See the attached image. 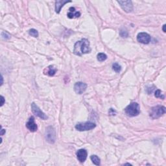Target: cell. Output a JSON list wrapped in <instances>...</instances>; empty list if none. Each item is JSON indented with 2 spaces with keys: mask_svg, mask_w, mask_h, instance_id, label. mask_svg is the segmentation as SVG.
I'll return each mask as SVG.
<instances>
[{
  "mask_svg": "<svg viewBox=\"0 0 166 166\" xmlns=\"http://www.w3.org/2000/svg\"><path fill=\"white\" fill-rule=\"evenodd\" d=\"M5 133V130L3 129H1V136H3V135H4Z\"/></svg>",
  "mask_w": 166,
  "mask_h": 166,
  "instance_id": "cell-24",
  "label": "cell"
},
{
  "mask_svg": "<svg viewBox=\"0 0 166 166\" xmlns=\"http://www.w3.org/2000/svg\"><path fill=\"white\" fill-rule=\"evenodd\" d=\"M154 96L156 97V98H161V99H163L165 98L164 96L162 95V91H161L160 90H156L155 93H154Z\"/></svg>",
  "mask_w": 166,
  "mask_h": 166,
  "instance_id": "cell-19",
  "label": "cell"
},
{
  "mask_svg": "<svg viewBox=\"0 0 166 166\" xmlns=\"http://www.w3.org/2000/svg\"><path fill=\"white\" fill-rule=\"evenodd\" d=\"M117 2L125 12H131L133 10V5L131 1H118Z\"/></svg>",
  "mask_w": 166,
  "mask_h": 166,
  "instance_id": "cell-8",
  "label": "cell"
},
{
  "mask_svg": "<svg viewBox=\"0 0 166 166\" xmlns=\"http://www.w3.org/2000/svg\"><path fill=\"white\" fill-rule=\"evenodd\" d=\"M151 40L150 36L146 33H140L137 36V40L144 44H149Z\"/></svg>",
  "mask_w": 166,
  "mask_h": 166,
  "instance_id": "cell-7",
  "label": "cell"
},
{
  "mask_svg": "<svg viewBox=\"0 0 166 166\" xmlns=\"http://www.w3.org/2000/svg\"><path fill=\"white\" fill-rule=\"evenodd\" d=\"M77 158L78 160L80 162H84L87 158L88 152L87 150L83 149H79L77 150V152H76Z\"/></svg>",
  "mask_w": 166,
  "mask_h": 166,
  "instance_id": "cell-10",
  "label": "cell"
},
{
  "mask_svg": "<svg viewBox=\"0 0 166 166\" xmlns=\"http://www.w3.org/2000/svg\"><path fill=\"white\" fill-rule=\"evenodd\" d=\"M29 34L30 36H32V37H35V38H37L38 37V33L37 30L35 29H30L29 31Z\"/></svg>",
  "mask_w": 166,
  "mask_h": 166,
  "instance_id": "cell-20",
  "label": "cell"
},
{
  "mask_svg": "<svg viewBox=\"0 0 166 166\" xmlns=\"http://www.w3.org/2000/svg\"><path fill=\"white\" fill-rule=\"evenodd\" d=\"M71 1H67V0H57L55 1V11L57 13H60L61 9L65 4L68 3H70Z\"/></svg>",
  "mask_w": 166,
  "mask_h": 166,
  "instance_id": "cell-12",
  "label": "cell"
},
{
  "mask_svg": "<svg viewBox=\"0 0 166 166\" xmlns=\"http://www.w3.org/2000/svg\"><path fill=\"white\" fill-rule=\"evenodd\" d=\"M1 106H2L5 103V99L3 98V96H1Z\"/></svg>",
  "mask_w": 166,
  "mask_h": 166,
  "instance_id": "cell-23",
  "label": "cell"
},
{
  "mask_svg": "<svg viewBox=\"0 0 166 166\" xmlns=\"http://www.w3.org/2000/svg\"><path fill=\"white\" fill-rule=\"evenodd\" d=\"M87 88V85L83 82H78L74 85V90L77 94H82L86 91Z\"/></svg>",
  "mask_w": 166,
  "mask_h": 166,
  "instance_id": "cell-9",
  "label": "cell"
},
{
  "mask_svg": "<svg viewBox=\"0 0 166 166\" xmlns=\"http://www.w3.org/2000/svg\"><path fill=\"white\" fill-rule=\"evenodd\" d=\"M26 127L29 130L30 132H36L38 129L37 125L35 121L34 117H30L29 121L27 122L26 123Z\"/></svg>",
  "mask_w": 166,
  "mask_h": 166,
  "instance_id": "cell-11",
  "label": "cell"
},
{
  "mask_svg": "<svg viewBox=\"0 0 166 166\" xmlns=\"http://www.w3.org/2000/svg\"><path fill=\"white\" fill-rule=\"evenodd\" d=\"M125 112L127 116L129 117H134L137 116L140 113V107L139 104L137 103H132L127 106Z\"/></svg>",
  "mask_w": 166,
  "mask_h": 166,
  "instance_id": "cell-2",
  "label": "cell"
},
{
  "mask_svg": "<svg viewBox=\"0 0 166 166\" xmlns=\"http://www.w3.org/2000/svg\"><path fill=\"white\" fill-rule=\"evenodd\" d=\"M98 57V60L99 61H100V62H103V61L106 60L107 56L106 54H104V53H100L98 55V57Z\"/></svg>",
  "mask_w": 166,
  "mask_h": 166,
  "instance_id": "cell-17",
  "label": "cell"
},
{
  "mask_svg": "<svg viewBox=\"0 0 166 166\" xmlns=\"http://www.w3.org/2000/svg\"><path fill=\"white\" fill-rule=\"evenodd\" d=\"M70 12H68L67 16L69 18L72 19V18H79L81 16V13L78 11H75V9L74 7H70V9H69Z\"/></svg>",
  "mask_w": 166,
  "mask_h": 166,
  "instance_id": "cell-13",
  "label": "cell"
},
{
  "mask_svg": "<svg viewBox=\"0 0 166 166\" xmlns=\"http://www.w3.org/2000/svg\"><path fill=\"white\" fill-rule=\"evenodd\" d=\"M45 138L46 141L51 144H53L56 141V131L54 127L49 126L46 128L45 132Z\"/></svg>",
  "mask_w": 166,
  "mask_h": 166,
  "instance_id": "cell-4",
  "label": "cell"
},
{
  "mask_svg": "<svg viewBox=\"0 0 166 166\" xmlns=\"http://www.w3.org/2000/svg\"><path fill=\"white\" fill-rule=\"evenodd\" d=\"M31 110L33 112V113L34 114L35 116H38L42 119L46 120L48 119V117L44 113V112L41 110L39 107H38L35 103H32L31 104Z\"/></svg>",
  "mask_w": 166,
  "mask_h": 166,
  "instance_id": "cell-6",
  "label": "cell"
},
{
  "mask_svg": "<svg viewBox=\"0 0 166 166\" xmlns=\"http://www.w3.org/2000/svg\"><path fill=\"white\" fill-rule=\"evenodd\" d=\"M91 160L92 161V162L94 163V164L96 165H100L101 161H100V158H99L98 156L96 155H91L90 157Z\"/></svg>",
  "mask_w": 166,
  "mask_h": 166,
  "instance_id": "cell-15",
  "label": "cell"
},
{
  "mask_svg": "<svg viewBox=\"0 0 166 166\" xmlns=\"http://www.w3.org/2000/svg\"><path fill=\"white\" fill-rule=\"evenodd\" d=\"M96 127V123L90 121H88L85 123H79L77 124L75 129L79 131H87L94 129Z\"/></svg>",
  "mask_w": 166,
  "mask_h": 166,
  "instance_id": "cell-5",
  "label": "cell"
},
{
  "mask_svg": "<svg viewBox=\"0 0 166 166\" xmlns=\"http://www.w3.org/2000/svg\"><path fill=\"white\" fill-rule=\"evenodd\" d=\"M2 84H3V77L1 76V85H2Z\"/></svg>",
  "mask_w": 166,
  "mask_h": 166,
  "instance_id": "cell-26",
  "label": "cell"
},
{
  "mask_svg": "<svg viewBox=\"0 0 166 166\" xmlns=\"http://www.w3.org/2000/svg\"><path fill=\"white\" fill-rule=\"evenodd\" d=\"M165 112H166V108L165 106H160V105L152 107V108L150 109L149 116L153 119H158L161 116H162L165 113Z\"/></svg>",
  "mask_w": 166,
  "mask_h": 166,
  "instance_id": "cell-3",
  "label": "cell"
},
{
  "mask_svg": "<svg viewBox=\"0 0 166 166\" xmlns=\"http://www.w3.org/2000/svg\"><path fill=\"white\" fill-rule=\"evenodd\" d=\"M1 37L4 39H9L11 37H10V35L8 34V33H5V32H2L1 33Z\"/></svg>",
  "mask_w": 166,
  "mask_h": 166,
  "instance_id": "cell-21",
  "label": "cell"
},
{
  "mask_svg": "<svg viewBox=\"0 0 166 166\" xmlns=\"http://www.w3.org/2000/svg\"><path fill=\"white\" fill-rule=\"evenodd\" d=\"M119 35L123 38H127L129 37V33L125 29H121L119 31Z\"/></svg>",
  "mask_w": 166,
  "mask_h": 166,
  "instance_id": "cell-18",
  "label": "cell"
},
{
  "mask_svg": "<svg viewBox=\"0 0 166 166\" xmlns=\"http://www.w3.org/2000/svg\"><path fill=\"white\" fill-rule=\"evenodd\" d=\"M91 51L90 42L86 38H83L80 41L77 42L74 45L73 53L78 56H82L84 54L89 53Z\"/></svg>",
  "mask_w": 166,
  "mask_h": 166,
  "instance_id": "cell-1",
  "label": "cell"
},
{
  "mask_svg": "<svg viewBox=\"0 0 166 166\" xmlns=\"http://www.w3.org/2000/svg\"><path fill=\"white\" fill-rule=\"evenodd\" d=\"M116 111L113 108H110L109 109V111H108V114L110 115V116H116Z\"/></svg>",
  "mask_w": 166,
  "mask_h": 166,
  "instance_id": "cell-22",
  "label": "cell"
},
{
  "mask_svg": "<svg viewBox=\"0 0 166 166\" xmlns=\"http://www.w3.org/2000/svg\"><path fill=\"white\" fill-rule=\"evenodd\" d=\"M112 70L116 71V73H119L121 70V67L117 63H114L112 64Z\"/></svg>",
  "mask_w": 166,
  "mask_h": 166,
  "instance_id": "cell-16",
  "label": "cell"
},
{
  "mask_svg": "<svg viewBox=\"0 0 166 166\" xmlns=\"http://www.w3.org/2000/svg\"><path fill=\"white\" fill-rule=\"evenodd\" d=\"M162 29H163V31L165 33L166 32V30H165V24H164L163 25V28H162Z\"/></svg>",
  "mask_w": 166,
  "mask_h": 166,
  "instance_id": "cell-25",
  "label": "cell"
},
{
  "mask_svg": "<svg viewBox=\"0 0 166 166\" xmlns=\"http://www.w3.org/2000/svg\"><path fill=\"white\" fill-rule=\"evenodd\" d=\"M57 71V68H56L54 66H49L46 69H45L44 73L45 75H47L49 76L52 77L55 75Z\"/></svg>",
  "mask_w": 166,
  "mask_h": 166,
  "instance_id": "cell-14",
  "label": "cell"
}]
</instances>
